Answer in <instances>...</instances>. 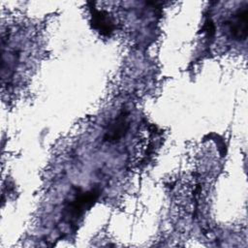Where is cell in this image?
<instances>
[{
    "mask_svg": "<svg viewBox=\"0 0 248 248\" xmlns=\"http://www.w3.org/2000/svg\"><path fill=\"white\" fill-rule=\"evenodd\" d=\"M229 30L236 40H245L248 29V8L247 6L238 10L229 20Z\"/></svg>",
    "mask_w": 248,
    "mask_h": 248,
    "instance_id": "7a4b0ae2",
    "label": "cell"
},
{
    "mask_svg": "<svg viewBox=\"0 0 248 248\" xmlns=\"http://www.w3.org/2000/svg\"><path fill=\"white\" fill-rule=\"evenodd\" d=\"M98 192L95 190L81 192L77 194L75 198L70 201L69 204L66 206V211L68 216H71V219H77L80 216L85 209L89 208L97 200Z\"/></svg>",
    "mask_w": 248,
    "mask_h": 248,
    "instance_id": "6da1fadb",
    "label": "cell"
},
{
    "mask_svg": "<svg viewBox=\"0 0 248 248\" xmlns=\"http://www.w3.org/2000/svg\"><path fill=\"white\" fill-rule=\"evenodd\" d=\"M126 113L122 112L120 113L108 126L106 135L105 140L108 141H116L121 137L124 136L125 132L128 129V120H127Z\"/></svg>",
    "mask_w": 248,
    "mask_h": 248,
    "instance_id": "3957f363",
    "label": "cell"
},
{
    "mask_svg": "<svg viewBox=\"0 0 248 248\" xmlns=\"http://www.w3.org/2000/svg\"><path fill=\"white\" fill-rule=\"evenodd\" d=\"M92 23L95 29H97L103 35H108L112 32V22L107 15L99 11H94L92 15Z\"/></svg>",
    "mask_w": 248,
    "mask_h": 248,
    "instance_id": "277c9868",
    "label": "cell"
}]
</instances>
